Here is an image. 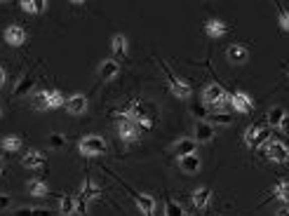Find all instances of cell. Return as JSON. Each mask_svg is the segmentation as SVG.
<instances>
[{"label":"cell","instance_id":"f546056e","mask_svg":"<svg viewBox=\"0 0 289 216\" xmlns=\"http://www.w3.org/2000/svg\"><path fill=\"white\" fill-rule=\"evenodd\" d=\"M277 24H280V28L284 33H289V10H284V7L277 10Z\"/></svg>","mask_w":289,"mask_h":216},{"label":"cell","instance_id":"ac0fdd59","mask_svg":"<svg viewBox=\"0 0 289 216\" xmlns=\"http://www.w3.org/2000/svg\"><path fill=\"white\" fill-rule=\"evenodd\" d=\"M226 31H228V26L221 19H209L205 24V33L209 35V38H221Z\"/></svg>","mask_w":289,"mask_h":216},{"label":"cell","instance_id":"d4e9b609","mask_svg":"<svg viewBox=\"0 0 289 216\" xmlns=\"http://www.w3.org/2000/svg\"><path fill=\"white\" fill-rule=\"evenodd\" d=\"M59 211H62L64 216L76 214V211H78V207H76V197L64 195V197H62V202H59Z\"/></svg>","mask_w":289,"mask_h":216},{"label":"cell","instance_id":"e575fe53","mask_svg":"<svg viewBox=\"0 0 289 216\" xmlns=\"http://www.w3.org/2000/svg\"><path fill=\"white\" fill-rule=\"evenodd\" d=\"M277 195H280V200H284L289 204V181H282L277 186Z\"/></svg>","mask_w":289,"mask_h":216},{"label":"cell","instance_id":"e0dca14e","mask_svg":"<svg viewBox=\"0 0 289 216\" xmlns=\"http://www.w3.org/2000/svg\"><path fill=\"white\" fill-rule=\"evenodd\" d=\"M193 204L198 207V209H205L207 204H209V200H212V190L209 188H195L193 190V195H191Z\"/></svg>","mask_w":289,"mask_h":216},{"label":"cell","instance_id":"52a82bcc","mask_svg":"<svg viewBox=\"0 0 289 216\" xmlns=\"http://www.w3.org/2000/svg\"><path fill=\"white\" fill-rule=\"evenodd\" d=\"M230 106H233L238 113H249V111L254 108V101H252V96L245 94V92H233V94H230Z\"/></svg>","mask_w":289,"mask_h":216},{"label":"cell","instance_id":"603a6c76","mask_svg":"<svg viewBox=\"0 0 289 216\" xmlns=\"http://www.w3.org/2000/svg\"><path fill=\"white\" fill-rule=\"evenodd\" d=\"M110 49H113L115 57H125V54H127V38H125L123 33L113 35V40H110Z\"/></svg>","mask_w":289,"mask_h":216},{"label":"cell","instance_id":"484cf974","mask_svg":"<svg viewBox=\"0 0 289 216\" xmlns=\"http://www.w3.org/2000/svg\"><path fill=\"white\" fill-rule=\"evenodd\" d=\"M62 106H66V96H64L59 89H52V92H49L47 111H54V108H62Z\"/></svg>","mask_w":289,"mask_h":216},{"label":"cell","instance_id":"8992f818","mask_svg":"<svg viewBox=\"0 0 289 216\" xmlns=\"http://www.w3.org/2000/svg\"><path fill=\"white\" fill-rule=\"evenodd\" d=\"M266 153L273 162H287L289 160V148L282 141H268L266 143Z\"/></svg>","mask_w":289,"mask_h":216},{"label":"cell","instance_id":"7402d4cb","mask_svg":"<svg viewBox=\"0 0 289 216\" xmlns=\"http://www.w3.org/2000/svg\"><path fill=\"white\" fill-rule=\"evenodd\" d=\"M28 193L33 197H45L49 193V188L42 179H33V181H28Z\"/></svg>","mask_w":289,"mask_h":216},{"label":"cell","instance_id":"4316f807","mask_svg":"<svg viewBox=\"0 0 289 216\" xmlns=\"http://www.w3.org/2000/svg\"><path fill=\"white\" fill-rule=\"evenodd\" d=\"M270 139V127L268 125H261L259 127V132H256V136H254V143H252V150L254 148H259V146H263V143Z\"/></svg>","mask_w":289,"mask_h":216},{"label":"cell","instance_id":"5b68a950","mask_svg":"<svg viewBox=\"0 0 289 216\" xmlns=\"http://www.w3.org/2000/svg\"><path fill=\"white\" fill-rule=\"evenodd\" d=\"M118 134H120L123 141L134 143L141 139V127H139L137 122H120V125H118Z\"/></svg>","mask_w":289,"mask_h":216},{"label":"cell","instance_id":"7bdbcfd3","mask_svg":"<svg viewBox=\"0 0 289 216\" xmlns=\"http://www.w3.org/2000/svg\"><path fill=\"white\" fill-rule=\"evenodd\" d=\"M191 216H193V214H191Z\"/></svg>","mask_w":289,"mask_h":216},{"label":"cell","instance_id":"b9f144b4","mask_svg":"<svg viewBox=\"0 0 289 216\" xmlns=\"http://www.w3.org/2000/svg\"><path fill=\"white\" fill-rule=\"evenodd\" d=\"M0 115H3V108H0Z\"/></svg>","mask_w":289,"mask_h":216},{"label":"cell","instance_id":"6da1fadb","mask_svg":"<svg viewBox=\"0 0 289 216\" xmlns=\"http://www.w3.org/2000/svg\"><path fill=\"white\" fill-rule=\"evenodd\" d=\"M78 150L83 153V155L92 157V155H103L106 150H108V143H106V139L99 134H87L80 139V143H78Z\"/></svg>","mask_w":289,"mask_h":216},{"label":"cell","instance_id":"2e32d148","mask_svg":"<svg viewBox=\"0 0 289 216\" xmlns=\"http://www.w3.org/2000/svg\"><path fill=\"white\" fill-rule=\"evenodd\" d=\"M33 89V75H21V80L14 85V89H12V96H17V99H21V96H26L28 92Z\"/></svg>","mask_w":289,"mask_h":216},{"label":"cell","instance_id":"9a60e30c","mask_svg":"<svg viewBox=\"0 0 289 216\" xmlns=\"http://www.w3.org/2000/svg\"><path fill=\"white\" fill-rule=\"evenodd\" d=\"M226 57H228V61H230V64H245V61H247V57H249V52H247V47H245V45H230V47H228V52H226Z\"/></svg>","mask_w":289,"mask_h":216},{"label":"cell","instance_id":"cb8c5ba5","mask_svg":"<svg viewBox=\"0 0 289 216\" xmlns=\"http://www.w3.org/2000/svg\"><path fill=\"white\" fill-rule=\"evenodd\" d=\"M47 103H49V89H40L33 94V108L35 111H47Z\"/></svg>","mask_w":289,"mask_h":216},{"label":"cell","instance_id":"30bf717a","mask_svg":"<svg viewBox=\"0 0 289 216\" xmlns=\"http://www.w3.org/2000/svg\"><path fill=\"white\" fill-rule=\"evenodd\" d=\"M214 139V127L212 125H209V122H198V125H195V132H193V141L195 143H207V141H212Z\"/></svg>","mask_w":289,"mask_h":216},{"label":"cell","instance_id":"836d02e7","mask_svg":"<svg viewBox=\"0 0 289 216\" xmlns=\"http://www.w3.org/2000/svg\"><path fill=\"white\" fill-rule=\"evenodd\" d=\"M64 134H49V146L54 150H59V148H64Z\"/></svg>","mask_w":289,"mask_h":216},{"label":"cell","instance_id":"44dd1931","mask_svg":"<svg viewBox=\"0 0 289 216\" xmlns=\"http://www.w3.org/2000/svg\"><path fill=\"white\" fill-rule=\"evenodd\" d=\"M0 146H3L7 153H17V150L21 148V136H17V134L3 136V139H0Z\"/></svg>","mask_w":289,"mask_h":216},{"label":"cell","instance_id":"7c38bea8","mask_svg":"<svg viewBox=\"0 0 289 216\" xmlns=\"http://www.w3.org/2000/svg\"><path fill=\"white\" fill-rule=\"evenodd\" d=\"M179 169L186 172V174H198L200 169H202V157H198V155L179 157Z\"/></svg>","mask_w":289,"mask_h":216},{"label":"cell","instance_id":"83f0119b","mask_svg":"<svg viewBox=\"0 0 289 216\" xmlns=\"http://www.w3.org/2000/svg\"><path fill=\"white\" fill-rule=\"evenodd\" d=\"M165 209H167V216H186V211H184V207H181L179 202H174L172 197H167Z\"/></svg>","mask_w":289,"mask_h":216},{"label":"cell","instance_id":"9c48e42d","mask_svg":"<svg viewBox=\"0 0 289 216\" xmlns=\"http://www.w3.org/2000/svg\"><path fill=\"white\" fill-rule=\"evenodd\" d=\"M132 195H134V202H137L141 214H146V216L155 214V200H153V195H146V193H132Z\"/></svg>","mask_w":289,"mask_h":216},{"label":"cell","instance_id":"ab89813d","mask_svg":"<svg viewBox=\"0 0 289 216\" xmlns=\"http://www.w3.org/2000/svg\"><path fill=\"white\" fill-rule=\"evenodd\" d=\"M275 216H289V207H280V209L275 211Z\"/></svg>","mask_w":289,"mask_h":216},{"label":"cell","instance_id":"4dcf8cb0","mask_svg":"<svg viewBox=\"0 0 289 216\" xmlns=\"http://www.w3.org/2000/svg\"><path fill=\"white\" fill-rule=\"evenodd\" d=\"M212 122H214V125H223V127H226V125L233 122V118H230V113H214Z\"/></svg>","mask_w":289,"mask_h":216},{"label":"cell","instance_id":"d6a6232c","mask_svg":"<svg viewBox=\"0 0 289 216\" xmlns=\"http://www.w3.org/2000/svg\"><path fill=\"white\" fill-rule=\"evenodd\" d=\"M137 125L141 129H153V118H151V115H146V113H141L137 118Z\"/></svg>","mask_w":289,"mask_h":216},{"label":"cell","instance_id":"d590c367","mask_svg":"<svg viewBox=\"0 0 289 216\" xmlns=\"http://www.w3.org/2000/svg\"><path fill=\"white\" fill-rule=\"evenodd\" d=\"M191 113L195 115V118H198L200 122H202V118H207V108H205V106H200V103H193V106H191Z\"/></svg>","mask_w":289,"mask_h":216},{"label":"cell","instance_id":"ba28073f","mask_svg":"<svg viewBox=\"0 0 289 216\" xmlns=\"http://www.w3.org/2000/svg\"><path fill=\"white\" fill-rule=\"evenodd\" d=\"M66 111H69L71 115H85L87 113V96L73 94L71 99H66Z\"/></svg>","mask_w":289,"mask_h":216},{"label":"cell","instance_id":"ffe728a7","mask_svg":"<svg viewBox=\"0 0 289 216\" xmlns=\"http://www.w3.org/2000/svg\"><path fill=\"white\" fill-rule=\"evenodd\" d=\"M19 7L26 14H42L45 7H47V3H45V0H21Z\"/></svg>","mask_w":289,"mask_h":216},{"label":"cell","instance_id":"8d00e7d4","mask_svg":"<svg viewBox=\"0 0 289 216\" xmlns=\"http://www.w3.org/2000/svg\"><path fill=\"white\" fill-rule=\"evenodd\" d=\"M10 202H12V197H10V195H5V193H3V195H0V211H3V209H7V207H10Z\"/></svg>","mask_w":289,"mask_h":216},{"label":"cell","instance_id":"7a4b0ae2","mask_svg":"<svg viewBox=\"0 0 289 216\" xmlns=\"http://www.w3.org/2000/svg\"><path fill=\"white\" fill-rule=\"evenodd\" d=\"M202 101L209 103V106H226L230 103V94H228L226 89L221 87V85H207L205 92H202Z\"/></svg>","mask_w":289,"mask_h":216},{"label":"cell","instance_id":"3957f363","mask_svg":"<svg viewBox=\"0 0 289 216\" xmlns=\"http://www.w3.org/2000/svg\"><path fill=\"white\" fill-rule=\"evenodd\" d=\"M162 68H165L167 78H169V89H172V94L177 96V99H188L191 96V85H188L184 78H179V75H174L169 68L162 64Z\"/></svg>","mask_w":289,"mask_h":216},{"label":"cell","instance_id":"8fae6325","mask_svg":"<svg viewBox=\"0 0 289 216\" xmlns=\"http://www.w3.org/2000/svg\"><path fill=\"white\" fill-rule=\"evenodd\" d=\"M118 73H120V64L115 59H106L99 64V78L101 80H113Z\"/></svg>","mask_w":289,"mask_h":216},{"label":"cell","instance_id":"4fadbf2b","mask_svg":"<svg viewBox=\"0 0 289 216\" xmlns=\"http://www.w3.org/2000/svg\"><path fill=\"white\" fill-rule=\"evenodd\" d=\"M195 146L198 143L193 141V139H181V141H177L172 146V153L177 157H186V155H195Z\"/></svg>","mask_w":289,"mask_h":216},{"label":"cell","instance_id":"1f68e13d","mask_svg":"<svg viewBox=\"0 0 289 216\" xmlns=\"http://www.w3.org/2000/svg\"><path fill=\"white\" fill-rule=\"evenodd\" d=\"M259 127H261V125H249V129L245 132V143H247L249 148H252V143H254V136H256V132H259Z\"/></svg>","mask_w":289,"mask_h":216},{"label":"cell","instance_id":"60d3db41","mask_svg":"<svg viewBox=\"0 0 289 216\" xmlns=\"http://www.w3.org/2000/svg\"><path fill=\"white\" fill-rule=\"evenodd\" d=\"M3 169H5V162H3V157H0V174H3Z\"/></svg>","mask_w":289,"mask_h":216},{"label":"cell","instance_id":"f1b7e54d","mask_svg":"<svg viewBox=\"0 0 289 216\" xmlns=\"http://www.w3.org/2000/svg\"><path fill=\"white\" fill-rule=\"evenodd\" d=\"M14 216H54L49 209H42V207H38V209H28V207H24V209H19Z\"/></svg>","mask_w":289,"mask_h":216},{"label":"cell","instance_id":"d6986e66","mask_svg":"<svg viewBox=\"0 0 289 216\" xmlns=\"http://www.w3.org/2000/svg\"><path fill=\"white\" fill-rule=\"evenodd\" d=\"M284 115H287V111H284L282 106H273V108L268 111V115H266V125H268L270 129L280 127V122H282Z\"/></svg>","mask_w":289,"mask_h":216},{"label":"cell","instance_id":"74e56055","mask_svg":"<svg viewBox=\"0 0 289 216\" xmlns=\"http://www.w3.org/2000/svg\"><path fill=\"white\" fill-rule=\"evenodd\" d=\"M277 129H280V132H284V134H289V115H284L282 122H280V127H277Z\"/></svg>","mask_w":289,"mask_h":216},{"label":"cell","instance_id":"5bb4252c","mask_svg":"<svg viewBox=\"0 0 289 216\" xmlns=\"http://www.w3.org/2000/svg\"><path fill=\"white\" fill-rule=\"evenodd\" d=\"M21 165L26 169H38L45 165V155H42L40 150H28V153H24V157H21Z\"/></svg>","mask_w":289,"mask_h":216},{"label":"cell","instance_id":"f35d334b","mask_svg":"<svg viewBox=\"0 0 289 216\" xmlns=\"http://www.w3.org/2000/svg\"><path fill=\"white\" fill-rule=\"evenodd\" d=\"M5 80H7V71H5V66H0V87L5 85Z\"/></svg>","mask_w":289,"mask_h":216},{"label":"cell","instance_id":"277c9868","mask_svg":"<svg viewBox=\"0 0 289 216\" xmlns=\"http://www.w3.org/2000/svg\"><path fill=\"white\" fill-rule=\"evenodd\" d=\"M3 38H5V42L10 45V47H21V45L26 42L28 33H26V28L21 26V24H10V26L5 28Z\"/></svg>","mask_w":289,"mask_h":216}]
</instances>
